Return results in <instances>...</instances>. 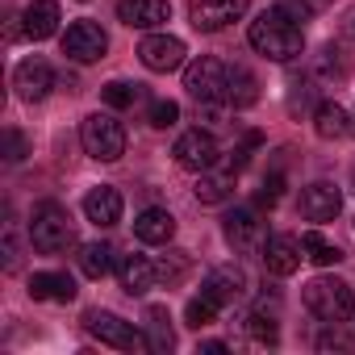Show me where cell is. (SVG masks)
Instances as JSON below:
<instances>
[{"label":"cell","mask_w":355,"mask_h":355,"mask_svg":"<svg viewBox=\"0 0 355 355\" xmlns=\"http://www.w3.org/2000/svg\"><path fill=\"white\" fill-rule=\"evenodd\" d=\"M247 38H251V46H255L263 59H272V63H288V59H297V55H301V42H305L297 17H293L288 9H280V5L268 9V13H259V17L251 21Z\"/></svg>","instance_id":"obj_1"},{"label":"cell","mask_w":355,"mask_h":355,"mask_svg":"<svg viewBox=\"0 0 355 355\" xmlns=\"http://www.w3.org/2000/svg\"><path fill=\"white\" fill-rule=\"evenodd\" d=\"M305 309H309L313 318H322L326 326H330V322H347V318L355 313V293H351V284L338 280V276H318V280L305 284Z\"/></svg>","instance_id":"obj_2"},{"label":"cell","mask_w":355,"mask_h":355,"mask_svg":"<svg viewBox=\"0 0 355 355\" xmlns=\"http://www.w3.org/2000/svg\"><path fill=\"white\" fill-rule=\"evenodd\" d=\"M71 239H76V230H71L67 209H59L55 201H46V205H38V209H34L30 243H34L42 255H59V251H67V247H71Z\"/></svg>","instance_id":"obj_3"},{"label":"cell","mask_w":355,"mask_h":355,"mask_svg":"<svg viewBox=\"0 0 355 355\" xmlns=\"http://www.w3.org/2000/svg\"><path fill=\"white\" fill-rule=\"evenodd\" d=\"M184 88L197 105H222L230 96V67L218 59H193L184 71Z\"/></svg>","instance_id":"obj_4"},{"label":"cell","mask_w":355,"mask_h":355,"mask_svg":"<svg viewBox=\"0 0 355 355\" xmlns=\"http://www.w3.org/2000/svg\"><path fill=\"white\" fill-rule=\"evenodd\" d=\"M80 142H84V150H88L92 159H101V163H113V159L125 155V130H121V121L109 117V113H92V117H84V125H80Z\"/></svg>","instance_id":"obj_5"},{"label":"cell","mask_w":355,"mask_h":355,"mask_svg":"<svg viewBox=\"0 0 355 355\" xmlns=\"http://www.w3.org/2000/svg\"><path fill=\"white\" fill-rule=\"evenodd\" d=\"M84 330L92 338H101L105 347H113V351H146V334H138L125 318H117L109 309H88L84 313Z\"/></svg>","instance_id":"obj_6"},{"label":"cell","mask_w":355,"mask_h":355,"mask_svg":"<svg viewBox=\"0 0 355 355\" xmlns=\"http://www.w3.org/2000/svg\"><path fill=\"white\" fill-rule=\"evenodd\" d=\"M175 163H180L184 171H209V167H218V155H222V146H218V138L209 134V130H189V134H180L175 138Z\"/></svg>","instance_id":"obj_7"},{"label":"cell","mask_w":355,"mask_h":355,"mask_svg":"<svg viewBox=\"0 0 355 355\" xmlns=\"http://www.w3.org/2000/svg\"><path fill=\"white\" fill-rule=\"evenodd\" d=\"M105 51H109V34H105L96 21H76V26H67V34H63V55H67V59H76V63H96V59H105Z\"/></svg>","instance_id":"obj_8"},{"label":"cell","mask_w":355,"mask_h":355,"mask_svg":"<svg viewBox=\"0 0 355 355\" xmlns=\"http://www.w3.org/2000/svg\"><path fill=\"white\" fill-rule=\"evenodd\" d=\"M251 0H189V17L201 34H218L247 13Z\"/></svg>","instance_id":"obj_9"},{"label":"cell","mask_w":355,"mask_h":355,"mask_svg":"<svg viewBox=\"0 0 355 355\" xmlns=\"http://www.w3.org/2000/svg\"><path fill=\"white\" fill-rule=\"evenodd\" d=\"M184 42L180 38H171V34H150V38H142V46H138V59H142V67H150V71H175L184 63Z\"/></svg>","instance_id":"obj_10"},{"label":"cell","mask_w":355,"mask_h":355,"mask_svg":"<svg viewBox=\"0 0 355 355\" xmlns=\"http://www.w3.org/2000/svg\"><path fill=\"white\" fill-rule=\"evenodd\" d=\"M13 88H17L21 101H42V96L55 88V71H51V63H46V59H26V63H17V71H13Z\"/></svg>","instance_id":"obj_11"},{"label":"cell","mask_w":355,"mask_h":355,"mask_svg":"<svg viewBox=\"0 0 355 355\" xmlns=\"http://www.w3.org/2000/svg\"><path fill=\"white\" fill-rule=\"evenodd\" d=\"M226 243L239 251H263V222L255 218V209H234L226 214Z\"/></svg>","instance_id":"obj_12"},{"label":"cell","mask_w":355,"mask_h":355,"mask_svg":"<svg viewBox=\"0 0 355 355\" xmlns=\"http://www.w3.org/2000/svg\"><path fill=\"white\" fill-rule=\"evenodd\" d=\"M117 17L130 30H159L163 21H171V5L167 0H121Z\"/></svg>","instance_id":"obj_13"},{"label":"cell","mask_w":355,"mask_h":355,"mask_svg":"<svg viewBox=\"0 0 355 355\" xmlns=\"http://www.w3.org/2000/svg\"><path fill=\"white\" fill-rule=\"evenodd\" d=\"M301 259H305V247L297 239H288V234H272L263 243V263H268L272 276H293L301 268Z\"/></svg>","instance_id":"obj_14"},{"label":"cell","mask_w":355,"mask_h":355,"mask_svg":"<svg viewBox=\"0 0 355 355\" xmlns=\"http://www.w3.org/2000/svg\"><path fill=\"white\" fill-rule=\"evenodd\" d=\"M338 209H343V197H338V189L326 184V180H318V184H309V189L301 193V214H305L309 222H334Z\"/></svg>","instance_id":"obj_15"},{"label":"cell","mask_w":355,"mask_h":355,"mask_svg":"<svg viewBox=\"0 0 355 355\" xmlns=\"http://www.w3.org/2000/svg\"><path fill=\"white\" fill-rule=\"evenodd\" d=\"M117 276H121V288H125L130 297H146V293L155 288V280H159V272H155V263H150L146 255H121Z\"/></svg>","instance_id":"obj_16"},{"label":"cell","mask_w":355,"mask_h":355,"mask_svg":"<svg viewBox=\"0 0 355 355\" xmlns=\"http://www.w3.org/2000/svg\"><path fill=\"white\" fill-rule=\"evenodd\" d=\"M84 218H88L92 226H117V222H121V193L109 189V184L92 189V193L84 197Z\"/></svg>","instance_id":"obj_17"},{"label":"cell","mask_w":355,"mask_h":355,"mask_svg":"<svg viewBox=\"0 0 355 355\" xmlns=\"http://www.w3.org/2000/svg\"><path fill=\"white\" fill-rule=\"evenodd\" d=\"M201 293H209L218 305H230V301H239L247 293V276H243V268H214L205 276Z\"/></svg>","instance_id":"obj_18"},{"label":"cell","mask_w":355,"mask_h":355,"mask_svg":"<svg viewBox=\"0 0 355 355\" xmlns=\"http://www.w3.org/2000/svg\"><path fill=\"white\" fill-rule=\"evenodd\" d=\"M134 234H138V243L163 247V243H171V234H175V218H171L167 209H142V214L134 218Z\"/></svg>","instance_id":"obj_19"},{"label":"cell","mask_w":355,"mask_h":355,"mask_svg":"<svg viewBox=\"0 0 355 355\" xmlns=\"http://www.w3.org/2000/svg\"><path fill=\"white\" fill-rule=\"evenodd\" d=\"M55 30H59V5H55V0H34V5L21 13V34H26V38L42 42V38H51Z\"/></svg>","instance_id":"obj_20"},{"label":"cell","mask_w":355,"mask_h":355,"mask_svg":"<svg viewBox=\"0 0 355 355\" xmlns=\"http://www.w3.org/2000/svg\"><path fill=\"white\" fill-rule=\"evenodd\" d=\"M230 197H234V167H226V171H218V167L201 171V180H197V201L201 205H222Z\"/></svg>","instance_id":"obj_21"},{"label":"cell","mask_w":355,"mask_h":355,"mask_svg":"<svg viewBox=\"0 0 355 355\" xmlns=\"http://www.w3.org/2000/svg\"><path fill=\"white\" fill-rule=\"evenodd\" d=\"M30 297L34 301H71L76 280L67 272H38V276H30Z\"/></svg>","instance_id":"obj_22"},{"label":"cell","mask_w":355,"mask_h":355,"mask_svg":"<svg viewBox=\"0 0 355 355\" xmlns=\"http://www.w3.org/2000/svg\"><path fill=\"white\" fill-rule=\"evenodd\" d=\"M313 130H318V138H343V134H351V113L334 101H322L313 113Z\"/></svg>","instance_id":"obj_23"},{"label":"cell","mask_w":355,"mask_h":355,"mask_svg":"<svg viewBox=\"0 0 355 355\" xmlns=\"http://www.w3.org/2000/svg\"><path fill=\"white\" fill-rule=\"evenodd\" d=\"M234 109H247V105H255L259 101V80L247 71V67H230V96H226Z\"/></svg>","instance_id":"obj_24"},{"label":"cell","mask_w":355,"mask_h":355,"mask_svg":"<svg viewBox=\"0 0 355 355\" xmlns=\"http://www.w3.org/2000/svg\"><path fill=\"white\" fill-rule=\"evenodd\" d=\"M109 268H113V251H109L105 243H84V247H80V272H84L88 280H105Z\"/></svg>","instance_id":"obj_25"},{"label":"cell","mask_w":355,"mask_h":355,"mask_svg":"<svg viewBox=\"0 0 355 355\" xmlns=\"http://www.w3.org/2000/svg\"><path fill=\"white\" fill-rule=\"evenodd\" d=\"M171 347H175V334H171V326H167V309H150V313H146V351L163 355V351H171Z\"/></svg>","instance_id":"obj_26"},{"label":"cell","mask_w":355,"mask_h":355,"mask_svg":"<svg viewBox=\"0 0 355 355\" xmlns=\"http://www.w3.org/2000/svg\"><path fill=\"white\" fill-rule=\"evenodd\" d=\"M301 247H305V259H309V263H318V268H334V263L343 259V251H338L330 239H322L318 230L301 234Z\"/></svg>","instance_id":"obj_27"},{"label":"cell","mask_w":355,"mask_h":355,"mask_svg":"<svg viewBox=\"0 0 355 355\" xmlns=\"http://www.w3.org/2000/svg\"><path fill=\"white\" fill-rule=\"evenodd\" d=\"M218 301L209 297V293H201V297H193L189 301V309H184V318H189V326L193 330H201V326H214V318H218Z\"/></svg>","instance_id":"obj_28"},{"label":"cell","mask_w":355,"mask_h":355,"mask_svg":"<svg viewBox=\"0 0 355 355\" xmlns=\"http://www.w3.org/2000/svg\"><path fill=\"white\" fill-rule=\"evenodd\" d=\"M101 96H105V105H113V109H130V105L142 96V88H138V84H125V80H113V84L101 88Z\"/></svg>","instance_id":"obj_29"},{"label":"cell","mask_w":355,"mask_h":355,"mask_svg":"<svg viewBox=\"0 0 355 355\" xmlns=\"http://www.w3.org/2000/svg\"><path fill=\"white\" fill-rule=\"evenodd\" d=\"M318 351H347V355H355V334L343 330V322H330V330L318 334Z\"/></svg>","instance_id":"obj_30"},{"label":"cell","mask_w":355,"mask_h":355,"mask_svg":"<svg viewBox=\"0 0 355 355\" xmlns=\"http://www.w3.org/2000/svg\"><path fill=\"white\" fill-rule=\"evenodd\" d=\"M159 280H167V284H180L184 280V272H189V255L184 251H171V255H163L159 259Z\"/></svg>","instance_id":"obj_31"},{"label":"cell","mask_w":355,"mask_h":355,"mask_svg":"<svg viewBox=\"0 0 355 355\" xmlns=\"http://www.w3.org/2000/svg\"><path fill=\"white\" fill-rule=\"evenodd\" d=\"M146 121H150L155 130H171L175 121H180V105H175V101H155L150 113H146Z\"/></svg>","instance_id":"obj_32"},{"label":"cell","mask_w":355,"mask_h":355,"mask_svg":"<svg viewBox=\"0 0 355 355\" xmlns=\"http://www.w3.org/2000/svg\"><path fill=\"white\" fill-rule=\"evenodd\" d=\"M247 334L255 338V343H276L280 334H276V318H263V309H255L251 318H247Z\"/></svg>","instance_id":"obj_33"},{"label":"cell","mask_w":355,"mask_h":355,"mask_svg":"<svg viewBox=\"0 0 355 355\" xmlns=\"http://www.w3.org/2000/svg\"><path fill=\"white\" fill-rule=\"evenodd\" d=\"M280 189H284V175L280 171H272L268 180H263V193H259V205H276L280 201Z\"/></svg>","instance_id":"obj_34"},{"label":"cell","mask_w":355,"mask_h":355,"mask_svg":"<svg viewBox=\"0 0 355 355\" xmlns=\"http://www.w3.org/2000/svg\"><path fill=\"white\" fill-rule=\"evenodd\" d=\"M5 142H9V163H21V159H26V138H21L17 130H9Z\"/></svg>","instance_id":"obj_35"},{"label":"cell","mask_w":355,"mask_h":355,"mask_svg":"<svg viewBox=\"0 0 355 355\" xmlns=\"http://www.w3.org/2000/svg\"><path fill=\"white\" fill-rule=\"evenodd\" d=\"M322 55H326V59H322V71H326V76H330V71L343 76V51H338V46H326Z\"/></svg>","instance_id":"obj_36"},{"label":"cell","mask_w":355,"mask_h":355,"mask_svg":"<svg viewBox=\"0 0 355 355\" xmlns=\"http://www.w3.org/2000/svg\"><path fill=\"white\" fill-rule=\"evenodd\" d=\"M201 355H226V343H201Z\"/></svg>","instance_id":"obj_37"},{"label":"cell","mask_w":355,"mask_h":355,"mask_svg":"<svg viewBox=\"0 0 355 355\" xmlns=\"http://www.w3.org/2000/svg\"><path fill=\"white\" fill-rule=\"evenodd\" d=\"M309 5H313V13H318V9H326V5H334V0H309Z\"/></svg>","instance_id":"obj_38"},{"label":"cell","mask_w":355,"mask_h":355,"mask_svg":"<svg viewBox=\"0 0 355 355\" xmlns=\"http://www.w3.org/2000/svg\"><path fill=\"white\" fill-rule=\"evenodd\" d=\"M351 134H355V113H351Z\"/></svg>","instance_id":"obj_39"}]
</instances>
